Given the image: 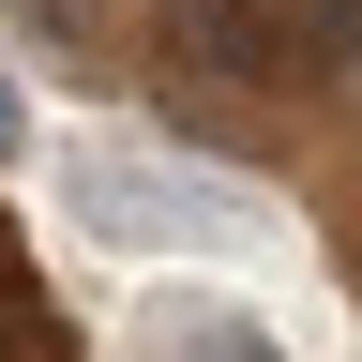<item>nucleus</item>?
Wrapping results in <instances>:
<instances>
[{
    "instance_id": "obj_1",
    "label": "nucleus",
    "mask_w": 362,
    "mask_h": 362,
    "mask_svg": "<svg viewBox=\"0 0 362 362\" xmlns=\"http://www.w3.org/2000/svg\"><path fill=\"white\" fill-rule=\"evenodd\" d=\"M136 30H151V90L242 151L362 106V0H136Z\"/></svg>"
},
{
    "instance_id": "obj_2",
    "label": "nucleus",
    "mask_w": 362,
    "mask_h": 362,
    "mask_svg": "<svg viewBox=\"0 0 362 362\" xmlns=\"http://www.w3.org/2000/svg\"><path fill=\"white\" fill-rule=\"evenodd\" d=\"M61 181H76V226H90V242H121V257H226V242H242V211H226L211 181L121 151V136H76Z\"/></svg>"
},
{
    "instance_id": "obj_3",
    "label": "nucleus",
    "mask_w": 362,
    "mask_h": 362,
    "mask_svg": "<svg viewBox=\"0 0 362 362\" xmlns=\"http://www.w3.org/2000/svg\"><path fill=\"white\" fill-rule=\"evenodd\" d=\"M151 362H287L242 302H151Z\"/></svg>"
},
{
    "instance_id": "obj_4",
    "label": "nucleus",
    "mask_w": 362,
    "mask_h": 362,
    "mask_svg": "<svg viewBox=\"0 0 362 362\" xmlns=\"http://www.w3.org/2000/svg\"><path fill=\"white\" fill-rule=\"evenodd\" d=\"M0 362H76V332L45 317V287H30V242L0 226Z\"/></svg>"
},
{
    "instance_id": "obj_5",
    "label": "nucleus",
    "mask_w": 362,
    "mask_h": 362,
    "mask_svg": "<svg viewBox=\"0 0 362 362\" xmlns=\"http://www.w3.org/2000/svg\"><path fill=\"white\" fill-rule=\"evenodd\" d=\"M30 151V90H16V61H0V166Z\"/></svg>"
},
{
    "instance_id": "obj_6",
    "label": "nucleus",
    "mask_w": 362,
    "mask_h": 362,
    "mask_svg": "<svg viewBox=\"0 0 362 362\" xmlns=\"http://www.w3.org/2000/svg\"><path fill=\"white\" fill-rule=\"evenodd\" d=\"M332 242H347V272H362V181H332Z\"/></svg>"
}]
</instances>
